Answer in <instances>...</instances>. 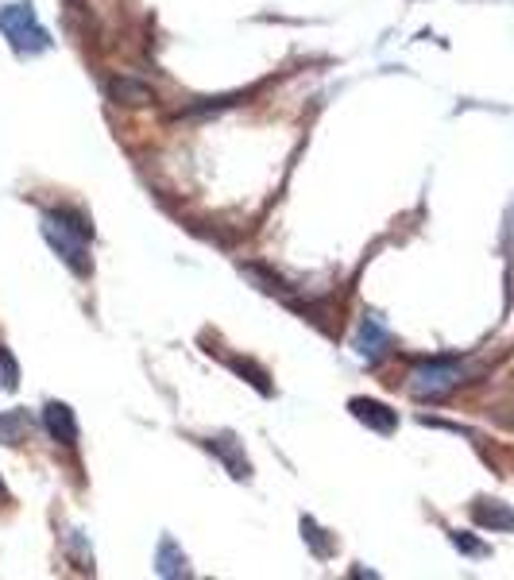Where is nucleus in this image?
Returning a JSON list of instances; mask_svg holds the SVG:
<instances>
[{
	"label": "nucleus",
	"mask_w": 514,
	"mask_h": 580,
	"mask_svg": "<svg viewBox=\"0 0 514 580\" xmlns=\"http://www.w3.org/2000/svg\"><path fill=\"white\" fill-rule=\"evenodd\" d=\"M460 383H468V368L460 360H426L410 372V395L437 403V399L453 395Z\"/></svg>",
	"instance_id": "nucleus-1"
},
{
	"label": "nucleus",
	"mask_w": 514,
	"mask_h": 580,
	"mask_svg": "<svg viewBox=\"0 0 514 580\" xmlns=\"http://www.w3.org/2000/svg\"><path fill=\"white\" fill-rule=\"evenodd\" d=\"M348 410H352L356 422H364L375 434H395V426H399V414L387 403H379V399H352Z\"/></svg>",
	"instance_id": "nucleus-6"
},
{
	"label": "nucleus",
	"mask_w": 514,
	"mask_h": 580,
	"mask_svg": "<svg viewBox=\"0 0 514 580\" xmlns=\"http://www.w3.org/2000/svg\"><path fill=\"white\" fill-rule=\"evenodd\" d=\"M205 449L217 457V461L229 468L232 480H248L252 476V464H248V457H244V449H240V441L232 434H217L205 441Z\"/></svg>",
	"instance_id": "nucleus-5"
},
{
	"label": "nucleus",
	"mask_w": 514,
	"mask_h": 580,
	"mask_svg": "<svg viewBox=\"0 0 514 580\" xmlns=\"http://www.w3.org/2000/svg\"><path fill=\"white\" fill-rule=\"evenodd\" d=\"M31 434L28 410H4L0 414V445H24Z\"/></svg>",
	"instance_id": "nucleus-10"
},
{
	"label": "nucleus",
	"mask_w": 514,
	"mask_h": 580,
	"mask_svg": "<svg viewBox=\"0 0 514 580\" xmlns=\"http://www.w3.org/2000/svg\"><path fill=\"white\" fill-rule=\"evenodd\" d=\"M472 522L484 530H514V511L499 499H476L472 503Z\"/></svg>",
	"instance_id": "nucleus-9"
},
{
	"label": "nucleus",
	"mask_w": 514,
	"mask_h": 580,
	"mask_svg": "<svg viewBox=\"0 0 514 580\" xmlns=\"http://www.w3.org/2000/svg\"><path fill=\"white\" fill-rule=\"evenodd\" d=\"M0 499H4V480H0Z\"/></svg>",
	"instance_id": "nucleus-17"
},
{
	"label": "nucleus",
	"mask_w": 514,
	"mask_h": 580,
	"mask_svg": "<svg viewBox=\"0 0 514 580\" xmlns=\"http://www.w3.org/2000/svg\"><path fill=\"white\" fill-rule=\"evenodd\" d=\"M43 426H47V434L55 437L58 445H78V418H74V410L66 403H47L43 406Z\"/></svg>",
	"instance_id": "nucleus-7"
},
{
	"label": "nucleus",
	"mask_w": 514,
	"mask_h": 580,
	"mask_svg": "<svg viewBox=\"0 0 514 580\" xmlns=\"http://www.w3.org/2000/svg\"><path fill=\"white\" fill-rule=\"evenodd\" d=\"M159 561H163V565H159V573H163V577H186V573H190V569H186V557H178V561H174V542L171 538L159 546Z\"/></svg>",
	"instance_id": "nucleus-14"
},
{
	"label": "nucleus",
	"mask_w": 514,
	"mask_h": 580,
	"mask_svg": "<svg viewBox=\"0 0 514 580\" xmlns=\"http://www.w3.org/2000/svg\"><path fill=\"white\" fill-rule=\"evenodd\" d=\"M16 387H20V364L8 345H0V391H16Z\"/></svg>",
	"instance_id": "nucleus-12"
},
{
	"label": "nucleus",
	"mask_w": 514,
	"mask_h": 580,
	"mask_svg": "<svg viewBox=\"0 0 514 580\" xmlns=\"http://www.w3.org/2000/svg\"><path fill=\"white\" fill-rule=\"evenodd\" d=\"M240 101V93H232V97H201L198 105H186V109H178V116H201V113H221V109H229Z\"/></svg>",
	"instance_id": "nucleus-13"
},
{
	"label": "nucleus",
	"mask_w": 514,
	"mask_h": 580,
	"mask_svg": "<svg viewBox=\"0 0 514 580\" xmlns=\"http://www.w3.org/2000/svg\"><path fill=\"white\" fill-rule=\"evenodd\" d=\"M105 97L113 101V105H124V109H147V105H155V89L140 82V78H132V74H116L105 82Z\"/></svg>",
	"instance_id": "nucleus-4"
},
{
	"label": "nucleus",
	"mask_w": 514,
	"mask_h": 580,
	"mask_svg": "<svg viewBox=\"0 0 514 580\" xmlns=\"http://www.w3.org/2000/svg\"><path fill=\"white\" fill-rule=\"evenodd\" d=\"M0 31L8 35V43L20 51V55H43L51 47V35L43 31L39 16L31 4H8L0 8Z\"/></svg>",
	"instance_id": "nucleus-2"
},
{
	"label": "nucleus",
	"mask_w": 514,
	"mask_h": 580,
	"mask_svg": "<svg viewBox=\"0 0 514 580\" xmlns=\"http://www.w3.org/2000/svg\"><path fill=\"white\" fill-rule=\"evenodd\" d=\"M229 360V368L236 372V376H244L252 387H256L259 395H271V383H267V372L259 368V364H252V360H244V356H225Z\"/></svg>",
	"instance_id": "nucleus-11"
},
{
	"label": "nucleus",
	"mask_w": 514,
	"mask_h": 580,
	"mask_svg": "<svg viewBox=\"0 0 514 580\" xmlns=\"http://www.w3.org/2000/svg\"><path fill=\"white\" fill-rule=\"evenodd\" d=\"M302 534H306V542L314 546L317 557H329V553H333V542H325V530H321L314 519H302Z\"/></svg>",
	"instance_id": "nucleus-15"
},
{
	"label": "nucleus",
	"mask_w": 514,
	"mask_h": 580,
	"mask_svg": "<svg viewBox=\"0 0 514 580\" xmlns=\"http://www.w3.org/2000/svg\"><path fill=\"white\" fill-rule=\"evenodd\" d=\"M43 236H47V244L58 252V260L66 263L74 275H82L86 279L89 271H93V260H89V236L78 229H70L62 217H58L55 209L51 213H43Z\"/></svg>",
	"instance_id": "nucleus-3"
},
{
	"label": "nucleus",
	"mask_w": 514,
	"mask_h": 580,
	"mask_svg": "<svg viewBox=\"0 0 514 580\" xmlns=\"http://www.w3.org/2000/svg\"><path fill=\"white\" fill-rule=\"evenodd\" d=\"M453 546H457L460 553H468V557H487V546L484 542H476V538H468V534H453Z\"/></svg>",
	"instance_id": "nucleus-16"
},
{
	"label": "nucleus",
	"mask_w": 514,
	"mask_h": 580,
	"mask_svg": "<svg viewBox=\"0 0 514 580\" xmlns=\"http://www.w3.org/2000/svg\"><path fill=\"white\" fill-rule=\"evenodd\" d=\"M387 345H391L387 329H383V325L368 314V318L360 321V333H356V352H360L368 364H375V360H383V356H387Z\"/></svg>",
	"instance_id": "nucleus-8"
}]
</instances>
